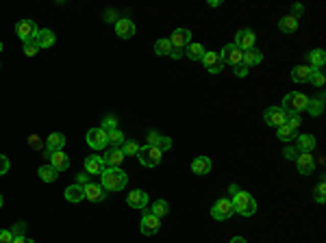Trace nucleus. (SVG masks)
<instances>
[{
    "mask_svg": "<svg viewBox=\"0 0 326 243\" xmlns=\"http://www.w3.org/2000/svg\"><path fill=\"white\" fill-rule=\"evenodd\" d=\"M228 198H230V202H233V208H235L237 215L252 217L257 213V200L248 193V191L239 189L237 185H230L228 187Z\"/></svg>",
    "mask_w": 326,
    "mask_h": 243,
    "instance_id": "obj_1",
    "label": "nucleus"
},
{
    "mask_svg": "<svg viewBox=\"0 0 326 243\" xmlns=\"http://www.w3.org/2000/svg\"><path fill=\"white\" fill-rule=\"evenodd\" d=\"M100 185L105 191H122L128 185V176L120 167H105L100 174Z\"/></svg>",
    "mask_w": 326,
    "mask_h": 243,
    "instance_id": "obj_2",
    "label": "nucleus"
},
{
    "mask_svg": "<svg viewBox=\"0 0 326 243\" xmlns=\"http://www.w3.org/2000/svg\"><path fill=\"white\" fill-rule=\"evenodd\" d=\"M168 39H170V46H172V52H170V57L176 61V59L183 57L187 43H192V31H187V29H176Z\"/></svg>",
    "mask_w": 326,
    "mask_h": 243,
    "instance_id": "obj_3",
    "label": "nucleus"
},
{
    "mask_svg": "<svg viewBox=\"0 0 326 243\" xmlns=\"http://www.w3.org/2000/svg\"><path fill=\"white\" fill-rule=\"evenodd\" d=\"M307 102H309V95L302 93V91H291L283 98V109L285 111H291V113H302L307 109Z\"/></svg>",
    "mask_w": 326,
    "mask_h": 243,
    "instance_id": "obj_4",
    "label": "nucleus"
},
{
    "mask_svg": "<svg viewBox=\"0 0 326 243\" xmlns=\"http://www.w3.org/2000/svg\"><path fill=\"white\" fill-rule=\"evenodd\" d=\"M137 159H139L144 167H157L163 159V152L154 145H144V148H139V152H137Z\"/></svg>",
    "mask_w": 326,
    "mask_h": 243,
    "instance_id": "obj_5",
    "label": "nucleus"
},
{
    "mask_svg": "<svg viewBox=\"0 0 326 243\" xmlns=\"http://www.w3.org/2000/svg\"><path fill=\"white\" fill-rule=\"evenodd\" d=\"M233 215H235V208H233L230 198H220L218 202L211 206V217H213V220H218V222H226Z\"/></svg>",
    "mask_w": 326,
    "mask_h": 243,
    "instance_id": "obj_6",
    "label": "nucleus"
},
{
    "mask_svg": "<svg viewBox=\"0 0 326 243\" xmlns=\"http://www.w3.org/2000/svg\"><path fill=\"white\" fill-rule=\"evenodd\" d=\"M15 33H18V37L22 39V43H27V41H33L37 37L39 26L33 20H29V17H24V20H20L18 24H15Z\"/></svg>",
    "mask_w": 326,
    "mask_h": 243,
    "instance_id": "obj_7",
    "label": "nucleus"
},
{
    "mask_svg": "<svg viewBox=\"0 0 326 243\" xmlns=\"http://www.w3.org/2000/svg\"><path fill=\"white\" fill-rule=\"evenodd\" d=\"M159 228H161L159 217H154L148 208H142V224H139L142 234H146V237H152V234L159 232Z\"/></svg>",
    "mask_w": 326,
    "mask_h": 243,
    "instance_id": "obj_8",
    "label": "nucleus"
},
{
    "mask_svg": "<svg viewBox=\"0 0 326 243\" xmlns=\"http://www.w3.org/2000/svg\"><path fill=\"white\" fill-rule=\"evenodd\" d=\"M263 121H265L268 126H272V128H278V126H283V124H287V111L283 109V107H270V109H265Z\"/></svg>",
    "mask_w": 326,
    "mask_h": 243,
    "instance_id": "obj_9",
    "label": "nucleus"
},
{
    "mask_svg": "<svg viewBox=\"0 0 326 243\" xmlns=\"http://www.w3.org/2000/svg\"><path fill=\"white\" fill-rule=\"evenodd\" d=\"M85 139H87V145L91 148V150H102V148L109 145L107 130H102L100 126L98 128H89L87 135H85Z\"/></svg>",
    "mask_w": 326,
    "mask_h": 243,
    "instance_id": "obj_10",
    "label": "nucleus"
},
{
    "mask_svg": "<svg viewBox=\"0 0 326 243\" xmlns=\"http://www.w3.org/2000/svg\"><path fill=\"white\" fill-rule=\"evenodd\" d=\"M200 63H202L204 69H207V72H211V74H220L222 69H224V61H222L220 52H213V50L204 52V57H202Z\"/></svg>",
    "mask_w": 326,
    "mask_h": 243,
    "instance_id": "obj_11",
    "label": "nucleus"
},
{
    "mask_svg": "<svg viewBox=\"0 0 326 243\" xmlns=\"http://www.w3.org/2000/svg\"><path fill=\"white\" fill-rule=\"evenodd\" d=\"M220 57H222V61H224V65L235 67V65H239V63H242L244 52L239 50V48L235 46V43H226V46L220 50Z\"/></svg>",
    "mask_w": 326,
    "mask_h": 243,
    "instance_id": "obj_12",
    "label": "nucleus"
},
{
    "mask_svg": "<svg viewBox=\"0 0 326 243\" xmlns=\"http://www.w3.org/2000/svg\"><path fill=\"white\" fill-rule=\"evenodd\" d=\"M254 41H257V35H254L250 29H242V31H237L233 43H235V46L242 50V52H246V50L254 48Z\"/></svg>",
    "mask_w": 326,
    "mask_h": 243,
    "instance_id": "obj_13",
    "label": "nucleus"
},
{
    "mask_svg": "<svg viewBox=\"0 0 326 243\" xmlns=\"http://www.w3.org/2000/svg\"><path fill=\"white\" fill-rule=\"evenodd\" d=\"M135 33H137V26H135L133 20H128V17H120V20H115V35L120 39H131Z\"/></svg>",
    "mask_w": 326,
    "mask_h": 243,
    "instance_id": "obj_14",
    "label": "nucleus"
},
{
    "mask_svg": "<svg viewBox=\"0 0 326 243\" xmlns=\"http://www.w3.org/2000/svg\"><path fill=\"white\" fill-rule=\"evenodd\" d=\"M63 145H65V135L63 133H50L48 139H46V150H44V156L48 159L53 152H59V150H63Z\"/></svg>",
    "mask_w": 326,
    "mask_h": 243,
    "instance_id": "obj_15",
    "label": "nucleus"
},
{
    "mask_svg": "<svg viewBox=\"0 0 326 243\" xmlns=\"http://www.w3.org/2000/svg\"><path fill=\"white\" fill-rule=\"evenodd\" d=\"M126 204L131 206V208L142 211V208L148 206V193H146V191H142V189H135V191H131V193H128Z\"/></svg>",
    "mask_w": 326,
    "mask_h": 243,
    "instance_id": "obj_16",
    "label": "nucleus"
},
{
    "mask_svg": "<svg viewBox=\"0 0 326 243\" xmlns=\"http://www.w3.org/2000/svg\"><path fill=\"white\" fill-rule=\"evenodd\" d=\"M296 167H298V174L311 176L315 172V159L311 154H300V156H296Z\"/></svg>",
    "mask_w": 326,
    "mask_h": 243,
    "instance_id": "obj_17",
    "label": "nucleus"
},
{
    "mask_svg": "<svg viewBox=\"0 0 326 243\" xmlns=\"http://www.w3.org/2000/svg\"><path fill=\"white\" fill-rule=\"evenodd\" d=\"M83 191H85V198H87L89 202H102V200H105V193H107V191L102 189V185H96V182L83 185Z\"/></svg>",
    "mask_w": 326,
    "mask_h": 243,
    "instance_id": "obj_18",
    "label": "nucleus"
},
{
    "mask_svg": "<svg viewBox=\"0 0 326 243\" xmlns=\"http://www.w3.org/2000/svg\"><path fill=\"white\" fill-rule=\"evenodd\" d=\"M148 145H154V148H159L161 152H166L172 148V139L166 137V135H159L157 130H150L148 133Z\"/></svg>",
    "mask_w": 326,
    "mask_h": 243,
    "instance_id": "obj_19",
    "label": "nucleus"
},
{
    "mask_svg": "<svg viewBox=\"0 0 326 243\" xmlns=\"http://www.w3.org/2000/svg\"><path fill=\"white\" fill-rule=\"evenodd\" d=\"M85 172H87L89 176H91V174H98V176H100V174L105 172V161H102V156L89 154L87 159H85Z\"/></svg>",
    "mask_w": 326,
    "mask_h": 243,
    "instance_id": "obj_20",
    "label": "nucleus"
},
{
    "mask_svg": "<svg viewBox=\"0 0 326 243\" xmlns=\"http://www.w3.org/2000/svg\"><path fill=\"white\" fill-rule=\"evenodd\" d=\"M213 169V163L209 156H196L192 161V172L198 174V176H207V174Z\"/></svg>",
    "mask_w": 326,
    "mask_h": 243,
    "instance_id": "obj_21",
    "label": "nucleus"
},
{
    "mask_svg": "<svg viewBox=\"0 0 326 243\" xmlns=\"http://www.w3.org/2000/svg\"><path fill=\"white\" fill-rule=\"evenodd\" d=\"M307 61H309V67L313 69H322L326 63V52L322 48H313L307 52Z\"/></svg>",
    "mask_w": 326,
    "mask_h": 243,
    "instance_id": "obj_22",
    "label": "nucleus"
},
{
    "mask_svg": "<svg viewBox=\"0 0 326 243\" xmlns=\"http://www.w3.org/2000/svg\"><path fill=\"white\" fill-rule=\"evenodd\" d=\"M48 161H50V165H53L57 172H65L67 167H70V156H67L63 150L53 152V154L48 156Z\"/></svg>",
    "mask_w": 326,
    "mask_h": 243,
    "instance_id": "obj_23",
    "label": "nucleus"
},
{
    "mask_svg": "<svg viewBox=\"0 0 326 243\" xmlns=\"http://www.w3.org/2000/svg\"><path fill=\"white\" fill-rule=\"evenodd\" d=\"M315 148V137L313 135H298L296 137V150L300 154H311Z\"/></svg>",
    "mask_w": 326,
    "mask_h": 243,
    "instance_id": "obj_24",
    "label": "nucleus"
},
{
    "mask_svg": "<svg viewBox=\"0 0 326 243\" xmlns=\"http://www.w3.org/2000/svg\"><path fill=\"white\" fill-rule=\"evenodd\" d=\"M124 159H126V156H124V152H122V148H111V150L105 152V156H102L105 165H111V167H120Z\"/></svg>",
    "mask_w": 326,
    "mask_h": 243,
    "instance_id": "obj_25",
    "label": "nucleus"
},
{
    "mask_svg": "<svg viewBox=\"0 0 326 243\" xmlns=\"http://www.w3.org/2000/svg\"><path fill=\"white\" fill-rule=\"evenodd\" d=\"M311 117H317V115H322L324 113V93L320 95H315V98H309L307 102V109H305Z\"/></svg>",
    "mask_w": 326,
    "mask_h": 243,
    "instance_id": "obj_26",
    "label": "nucleus"
},
{
    "mask_svg": "<svg viewBox=\"0 0 326 243\" xmlns=\"http://www.w3.org/2000/svg\"><path fill=\"white\" fill-rule=\"evenodd\" d=\"M263 61V52L259 50V48H250V50H246L244 52V57H242V63L250 69V67H254V65H259Z\"/></svg>",
    "mask_w": 326,
    "mask_h": 243,
    "instance_id": "obj_27",
    "label": "nucleus"
},
{
    "mask_svg": "<svg viewBox=\"0 0 326 243\" xmlns=\"http://www.w3.org/2000/svg\"><path fill=\"white\" fill-rule=\"evenodd\" d=\"M35 41H37V46H39V48H53V46H55V41H57V35H55L53 31H50V29H39Z\"/></svg>",
    "mask_w": 326,
    "mask_h": 243,
    "instance_id": "obj_28",
    "label": "nucleus"
},
{
    "mask_svg": "<svg viewBox=\"0 0 326 243\" xmlns=\"http://www.w3.org/2000/svg\"><path fill=\"white\" fill-rule=\"evenodd\" d=\"M204 52H207V48H204L202 43L192 41V43H187V48H185V52H183V57H187L190 61H202Z\"/></svg>",
    "mask_w": 326,
    "mask_h": 243,
    "instance_id": "obj_29",
    "label": "nucleus"
},
{
    "mask_svg": "<svg viewBox=\"0 0 326 243\" xmlns=\"http://www.w3.org/2000/svg\"><path fill=\"white\" fill-rule=\"evenodd\" d=\"M63 196H65V200H67V202H72V204H76V202H83V200H85L83 185H76V182H74V185L65 187Z\"/></svg>",
    "mask_w": 326,
    "mask_h": 243,
    "instance_id": "obj_30",
    "label": "nucleus"
},
{
    "mask_svg": "<svg viewBox=\"0 0 326 243\" xmlns=\"http://www.w3.org/2000/svg\"><path fill=\"white\" fill-rule=\"evenodd\" d=\"M309 76H311V67H309V65H296L294 69H291V81L298 83V85L307 83Z\"/></svg>",
    "mask_w": 326,
    "mask_h": 243,
    "instance_id": "obj_31",
    "label": "nucleus"
},
{
    "mask_svg": "<svg viewBox=\"0 0 326 243\" xmlns=\"http://www.w3.org/2000/svg\"><path fill=\"white\" fill-rule=\"evenodd\" d=\"M278 29L285 33V35L296 33V31H298V20H296L294 15H283L281 20H278Z\"/></svg>",
    "mask_w": 326,
    "mask_h": 243,
    "instance_id": "obj_32",
    "label": "nucleus"
},
{
    "mask_svg": "<svg viewBox=\"0 0 326 243\" xmlns=\"http://www.w3.org/2000/svg\"><path fill=\"white\" fill-rule=\"evenodd\" d=\"M276 137H278V141L289 143V141H294V139L298 137V130L291 128V126H287V124H283V126L276 128Z\"/></svg>",
    "mask_w": 326,
    "mask_h": 243,
    "instance_id": "obj_33",
    "label": "nucleus"
},
{
    "mask_svg": "<svg viewBox=\"0 0 326 243\" xmlns=\"http://www.w3.org/2000/svg\"><path fill=\"white\" fill-rule=\"evenodd\" d=\"M37 174H39V178L44 180V182H55L57 178H59V172L53 167V165H41V167L37 169Z\"/></svg>",
    "mask_w": 326,
    "mask_h": 243,
    "instance_id": "obj_34",
    "label": "nucleus"
},
{
    "mask_svg": "<svg viewBox=\"0 0 326 243\" xmlns=\"http://www.w3.org/2000/svg\"><path fill=\"white\" fill-rule=\"evenodd\" d=\"M148 211H150L154 217H159V220H161V217H166V215H168V211H170V204L166 202V200H154V202H152V206L148 208Z\"/></svg>",
    "mask_w": 326,
    "mask_h": 243,
    "instance_id": "obj_35",
    "label": "nucleus"
},
{
    "mask_svg": "<svg viewBox=\"0 0 326 243\" xmlns=\"http://www.w3.org/2000/svg\"><path fill=\"white\" fill-rule=\"evenodd\" d=\"M107 139H109V143L113 145V148H122V143L126 141V139H124V133H122L120 128L109 130V133H107Z\"/></svg>",
    "mask_w": 326,
    "mask_h": 243,
    "instance_id": "obj_36",
    "label": "nucleus"
},
{
    "mask_svg": "<svg viewBox=\"0 0 326 243\" xmlns=\"http://www.w3.org/2000/svg\"><path fill=\"white\" fill-rule=\"evenodd\" d=\"M307 83H309V85H313V87H324L326 76H324L322 69H313V67H311V76H309V81H307Z\"/></svg>",
    "mask_w": 326,
    "mask_h": 243,
    "instance_id": "obj_37",
    "label": "nucleus"
},
{
    "mask_svg": "<svg viewBox=\"0 0 326 243\" xmlns=\"http://www.w3.org/2000/svg\"><path fill=\"white\" fill-rule=\"evenodd\" d=\"M154 52H157L159 57H170V52H172L170 39H157V43H154Z\"/></svg>",
    "mask_w": 326,
    "mask_h": 243,
    "instance_id": "obj_38",
    "label": "nucleus"
},
{
    "mask_svg": "<svg viewBox=\"0 0 326 243\" xmlns=\"http://www.w3.org/2000/svg\"><path fill=\"white\" fill-rule=\"evenodd\" d=\"M22 52L27 57H35L37 52H39V46H37V41L33 39V41H27V43H22Z\"/></svg>",
    "mask_w": 326,
    "mask_h": 243,
    "instance_id": "obj_39",
    "label": "nucleus"
},
{
    "mask_svg": "<svg viewBox=\"0 0 326 243\" xmlns=\"http://www.w3.org/2000/svg\"><path fill=\"white\" fill-rule=\"evenodd\" d=\"M27 143H29V148H31V150H35V152H39V150H46V143L41 141V139H39L37 135H31Z\"/></svg>",
    "mask_w": 326,
    "mask_h": 243,
    "instance_id": "obj_40",
    "label": "nucleus"
},
{
    "mask_svg": "<svg viewBox=\"0 0 326 243\" xmlns=\"http://www.w3.org/2000/svg\"><path fill=\"white\" fill-rule=\"evenodd\" d=\"M122 152H124V156H137V152H139V145H137L135 141H124L122 143Z\"/></svg>",
    "mask_w": 326,
    "mask_h": 243,
    "instance_id": "obj_41",
    "label": "nucleus"
},
{
    "mask_svg": "<svg viewBox=\"0 0 326 243\" xmlns=\"http://www.w3.org/2000/svg\"><path fill=\"white\" fill-rule=\"evenodd\" d=\"M324 191H326V187H324V176H320V185L315 187V202H317V204H324V202H326Z\"/></svg>",
    "mask_w": 326,
    "mask_h": 243,
    "instance_id": "obj_42",
    "label": "nucleus"
},
{
    "mask_svg": "<svg viewBox=\"0 0 326 243\" xmlns=\"http://www.w3.org/2000/svg\"><path fill=\"white\" fill-rule=\"evenodd\" d=\"M11 234H13V239H15V237H27V224H24V222L13 224Z\"/></svg>",
    "mask_w": 326,
    "mask_h": 243,
    "instance_id": "obj_43",
    "label": "nucleus"
},
{
    "mask_svg": "<svg viewBox=\"0 0 326 243\" xmlns=\"http://www.w3.org/2000/svg\"><path fill=\"white\" fill-rule=\"evenodd\" d=\"M100 128L107 130V133H109V130H113V128H118V117H115V115L105 117V119H102V126H100Z\"/></svg>",
    "mask_w": 326,
    "mask_h": 243,
    "instance_id": "obj_44",
    "label": "nucleus"
},
{
    "mask_svg": "<svg viewBox=\"0 0 326 243\" xmlns=\"http://www.w3.org/2000/svg\"><path fill=\"white\" fill-rule=\"evenodd\" d=\"M300 124H302V119H300L298 113L287 111V126H291V128H296V130H298V126H300Z\"/></svg>",
    "mask_w": 326,
    "mask_h": 243,
    "instance_id": "obj_45",
    "label": "nucleus"
},
{
    "mask_svg": "<svg viewBox=\"0 0 326 243\" xmlns=\"http://www.w3.org/2000/svg\"><path fill=\"white\" fill-rule=\"evenodd\" d=\"M9 167H11V163H9V159H7L5 154H0V176H5L7 172H9Z\"/></svg>",
    "mask_w": 326,
    "mask_h": 243,
    "instance_id": "obj_46",
    "label": "nucleus"
},
{
    "mask_svg": "<svg viewBox=\"0 0 326 243\" xmlns=\"http://www.w3.org/2000/svg\"><path fill=\"white\" fill-rule=\"evenodd\" d=\"M233 72H235L237 78H246V76H248V67H246L244 63H239V65L233 67Z\"/></svg>",
    "mask_w": 326,
    "mask_h": 243,
    "instance_id": "obj_47",
    "label": "nucleus"
},
{
    "mask_svg": "<svg viewBox=\"0 0 326 243\" xmlns=\"http://www.w3.org/2000/svg\"><path fill=\"white\" fill-rule=\"evenodd\" d=\"M296 154H298V150H296V148H291V145H287L285 150H283V156H285L287 161H294V159H296Z\"/></svg>",
    "mask_w": 326,
    "mask_h": 243,
    "instance_id": "obj_48",
    "label": "nucleus"
},
{
    "mask_svg": "<svg viewBox=\"0 0 326 243\" xmlns=\"http://www.w3.org/2000/svg\"><path fill=\"white\" fill-rule=\"evenodd\" d=\"M0 243H13L11 230H0Z\"/></svg>",
    "mask_w": 326,
    "mask_h": 243,
    "instance_id": "obj_49",
    "label": "nucleus"
},
{
    "mask_svg": "<svg viewBox=\"0 0 326 243\" xmlns=\"http://www.w3.org/2000/svg\"><path fill=\"white\" fill-rule=\"evenodd\" d=\"M87 182H89V174L87 172L76 174V185H87Z\"/></svg>",
    "mask_w": 326,
    "mask_h": 243,
    "instance_id": "obj_50",
    "label": "nucleus"
},
{
    "mask_svg": "<svg viewBox=\"0 0 326 243\" xmlns=\"http://www.w3.org/2000/svg\"><path fill=\"white\" fill-rule=\"evenodd\" d=\"M302 11H305V7H302V5H291V13H289V15H294L296 20H298V17L302 15Z\"/></svg>",
    "mask_w": 326,
    "mask_h": 243,
    "instance_id": "obj_51",
    "label": "nucleus"
},
{
    "mask_svg": "<svg viewBox=\"0 0 326 243\" xmlns=\"http://www.w3.org/2000/svg\"><path fill=\"white\" fill-rule=\"evenodd\" d=\"M13 243H35V239H29V237H15Z\"/></svg>",
    "mask_w": 326,
    "mask_h": 243,
    "instance_id": "obj_52",
    "label": "nucleus"
},
{
    "mask_svg": "<svg viewBox=\"0 0 326 243\" xmlns=\"http://www.w3.org/2000/svg\"><path fill=\"white\" fill-rule=\"evenodd\" d=\"M220 5H222V3H220V0H209V7H211V9H218Z\"/></svg>",
    "mask_w": 326,
    "mask_h": 243,
    "instance_id": "obj_53",
    "label": "nucleus"
},
{
    "mask_svg": "<svg viewBox=\"0 0 326 243\" xmlns=\"http://www.w3.org/2000/svg\"><path fill=\"white\" fill-rule=\"evenodd\" d=\"M230 243H248L244 237H233V239H230Z\"/></svg>",
    "mask_w": 326,
    "mask_h": 243,
    "instance_id": "obj_54",
    "label": "nucleus"
},
{
    "mask_svg": "<svg viewBox=\"0 0 326 243\" xmlns=\"http://www.w3.org/2000/svg\"><path fill=\"white\" fill-rule=\"evenodd\" d=\"M3 204H5V198H3V196H0V208H3Z\"/></svg>",
    "mask_w": 326,
    "mask_h": 243,
    "instance_id": "obj_55",
    "label": "nucleus"
},
{
    "mask_svg": "<svg viewBox=\"0 0 326 243\" xmlns=\"http://www.w3.org/2000/svg\"><path fill=\"white\" fill-rule=\"evenodd\" d=\"M0 52H3V41H0Z\"/></svg>",
    "mask_w": 326,
    "mask_h": 243,
    "instance_id": "obj_56",
    "label": "nucleus"
}]
</instances>
